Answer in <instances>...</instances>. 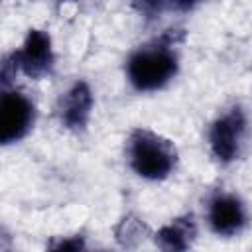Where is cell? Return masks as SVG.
Segmentation results:
<instances>
[{"instance_id": "ba28073f", "label": "cell", "mask_w": 252, "mask_h": 252, "mask_svg": "<svg viewBox=\"0 0 252 252\" xmlns=\"http://www.w3.org/2000/svg\"><path fill=\"white\" fill-rule=\"evenodd\" d=\"M197 234L193 215L179 217L156 232V244L163 250H185L191 246Z\"/></svg>"}, {"instance_id": "3957f363", "label": "cell", "mask_w": 252, "mask_h": 252, "mask_svg": "<svg viewBox=\"0 0 252 252\" xmlns=\"http://www.w3.org/2000/svg\"><path fill=\"white\" fill-rule=\"evenodd\" d=\"M244 132H246V116L238 106L220 114L211 124L209 130V146L213 156L220 163L234 161L240 154Z\"/></svg>"}, {"instance_id": "277c9868", "label": "cell", "mask_w": 252, "mask_h": 252, "mask_svg": "<svg viewBox=\"0 0 252 252\" xmlns=\"http://www.w3.org/2000/svg\"><path fill=\"white\" fill-rule=\"evenodd\" d=\"M35 120L33 102L18 91H4L0 102V142L4 146L20 142Z\"/></svg>"}, {"instance_id": "8992f818", "label": "cell", "mask_w": 252, "mask_h": 252, "mask_svg": "<svg viewBox=\"0 0 252 252\" xmlns=\"http://www.w3.org/2000/svg\"><path fill=\"white\" fill-rule=\"evenodd\" d=\"M209 226L219 236H234L246 226V207L232 193H217L209 201Z\"/></svg>"}, {"instance_id": "8fae6325", "label": "cell", "mask_w": 252, "mask_h": 252, "mask_svg": "<svg viewBox=\"0 0 252 252\" xmlns=\"http://www.w3.org/2000/svg\"><path fill=\"white\" fill-rule=\"evenodd\" d=\"M201 0H167V4L171 8H177V10H191L193 6H197Z\"/></svg>"}, {"instance_id": "5b68a950", "label": "cell", "mask_w": 252, "mask_h": 252, "mask_svg": "<svg viewBox=\"0 0 252 252\" xmlns=\"http://www.w3.org/2000/svg\"><path fill=\"white\" fill-rule=\"evenodd\" d=\"M12 61L16 69H20L30 79H41L47 77L53 71V47L51 37L43 30H30L24 45L12 53Z\"/></svg>"}, {"instance_id": "30bf717a", "label": "cell", "mask_w": 252, "mask_h": 252, "mask_svg": "<svg viewBox=\"0 0 252 252\" xmlns=\"http://www.w3.org/2000/svg\"><path fill=\"white\" fill-rule=\"evenodd\" d=\"M51 248H55V250H81V248H85V244H83L81 236H73L69 240H61L59 244H51Z\"/></svg>"}, {"instance_id": "7a4b0ae2", "label": "cell", "mask_w": 252, "mask_h": 252, "mask_svg": "<svg viewBox=\"0 0 252 252\" xmlns=\"http://www.w3.org/2000/svg\"><path fill=\"white\" fill-rule=\"evenodd\" d=\"M128 161L138 177L161 181L173 173L177 152L163 136L146 128H136L128 138Z\"/></svg>"}, {"instance_id": "6da1fadb", "label": "cell", "mask_w": 252, "mask_h": 252, "mask_svg": "<svg viewBox=\"0 0 252 252\" xmlns=\"http://www.w3.org/2000/svg\"><path fill=\"white\" fill-rule=\"evenodd\" d=\"M171 33L138 47L126 61V75L130 85L140 93L163 89L179 69V59L173 49Z\"/></svg>"}, {"instance_id": "7c38bea8", "label": "cell", "mask_w": 252, "mask_h": 252, "mask_svg": "<svg viewBox=\"0 0 252 252\" xmlns=\"http://www.w3.org/2000/svg\"><path fill=\"white\" fill-rule=\"evenodd\" d=\"M59 2H77V0H59Z\"/></svg>"}, {"instance_id": "9c48e42d", "label": "cell", "mask_w": 252, "mask_h": 252, "mask_svg": "<svg viewBox=\"0 0 252 252\" xmlns=\"http://www.w3.org/2000/svg\"><path fill=\"white\" fill-rule=\"evenodd\" d=\"M132 2H134L136 10L140 14H144L146 18H156L169 6L167 0H132Z\"/></svg>"}, {"instance_id": "52a82bcc", "label": "cell", "mask_w": 252, "mask_h": 252, "mask_svg": "<svg viewBox=\"0 0 252 252\" xmlns=\"http://www.w3.org/2000/svg\"><path fill=\"white\" fill-rule=\"evenodd\" d=\"M93 91L87 81H75L59 98V120L69 130H85L93 112Z\"/></svg>"}]
</instances>
